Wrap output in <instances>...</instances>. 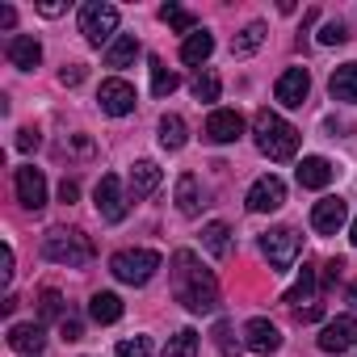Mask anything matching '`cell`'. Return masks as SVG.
<instances>
[{
    "label": "cell",
    "mask_w": 357,
    "mask_h": 357,
    "mask_svg": "<svg viewBox=\"0 0 357 357\" xmlns=\"http://www.w3.org/2000/svg\"><path fill=\"white\" fill-rule=\"evenodd\" d=\"M172 298L181 303L190 315L219 311V282L198 261V252H190V248H176L172 252Z\"/></svg>",
    "instance_id": "1"
},
{
    "label": "cell",
    "mask_w": 357,
    "mask_h": 357,
    "mask_svg": "<svg viewBox=\"0 0 357 357\" xmlns=\"http://www.w3.org/2000/svg\"><path fill=\"white\" fill-rule=\"evenodd\" d=\"M252 139H257L261 155H269V160H278V164L298 155V130H294L282 114H273V109H257V118H252Z\"/></svg>",
    "instance_id": "2"
},
{
    "label": "cell",
    "mask_w": 357,
    "mask_h": 357,
    "mask_svg": "<svg viewBox=\"0 0 357 357\" xmlns=\"http://www.w3.org/2000/svg\"><path fill=\"white\" fill-rule=\"evenodd\" d=\"M43 257L55 261V265H68V269H84L97 257V248L80 227H51L43 236Z\"/></svg>",
    "instance_id": "3"
},
{
    "label": "cell",
    "mask_w": 357,
    "mask_h": 357,
    "mask_svg": "<svg viewBox=\"0 0 357 357\" xmlns=\"http://www.w3.org/2000/svg\"><path fill=\"white\" fill-rule=\"evenodd\" d=\"M160 265H164V261H160L155 248H122V252L109 257V273H114L122 286H147Z\"/></svg>",
    "instance_id": "4"
},
{
    "label": "cell",
    "mask_w": 357,
    "mask_h": 357,
    "mask_svg": "<svg viewBox=\"0 0 357 357\" xmlns=\"http://www.w3.org/2000/svg\"><path fill=\"white\" fill-rule=\"evenodd\" d=\"M80 34L89 47H109L118 38V9L109 0H89L80 5Z\"/></svg>",
    "instance_id": "5"
},
{
    "label": "cell",
    "mask_w": 357,
    "mask_h": 357,
    "mask_svg": "<svg viewBox=\"0 0 357 357\" xmlns=\"http://www.w3.org/2000/svg\"><path fill=\"white\" fill-rule=\"evenodd\" d=\"M93 202H97V215H101V223H122L126 219V211H130V202H126V190H122V181L114 172H105L101 181H97V190H93Z\"/></svg>",
    "instance_id": "6"
},
{
    "label": "cell",
    "mask_w": 357,
    "mask_h": 357,
    "mask_svg": "<svg viewBox=\"0 0 357 357\" xmlns=\"http://www.w3.org/2000/svg\"><path fill=\"white\" fill-rule=\"evenodd\" d=\"M248 211L252 215H273V211H282V202H286V185H282V176L278 172H265V176H257V181L248 185Z\"/></svg>",
    "instance_id": "7"
},
{
    "label": "cell",
    "mask_w": 357,
    "mask_h": 357,
    "mask_svg": "<svg viewBox=\"0 0 357 357\" xmlns=\"http://www.w3.org/2000/svg\"><path fill=\"white\" fill-rule=\"evenodd\" d=\"M261 252H265V261H269L278 273H286V269L298 261V236H294L290 227H273V231L261 236Z\"/></svg>",
    "instance_id": "8"
},
{
    "label": "cell",
    "mask_w": 357,
    "mask_h": 357,
    "mask_svg": "<svg viewBox=\"0 0 357 357\" xmlns=\"http://www.w3.org/2000/svg\"><path fill=\"white\" fill-rule=\"evenodd\" d=\"M135 84H126L122 76H109V80H101V89H97V105H101V114H109V118H126V114H135Z\"/></svg>",
    "instance_id": "9"
},
{
    "label": "cell",
    "mask_w": 357,
    "mask_h": 357,
    "mask_svg": "<svg viewBox=\"0 0 357 357\" xmlns=\"http://www.w3.org/2000/svg\"><path fill=\"white\" fill-rule=\"evenodd\" d=\"M244 349L257 353V357L278 353V349H282V332H278V324L265 319V315H252V319L244 324Z\"/></svg>",
    "instance_id": "10"
},
{
    "label": "cell",
    "mask_w": 357,
    "mask_h": 357,
    "mask_svg": "<svg viewBox=\"0 0 357 357\" xmlns=\"http://www.w3.org/2000/svg\"><path fill=\"white\" fill-rule=\"evenodd\" d=\"M13 185H17V202L26 211H43L47 206V176L34 168V164H22L13 172Z\"/></svg>",
    "instance_id": "11"
},
{
    "label": "cell",
    "mask_w": 357,
    "mask_h": 357,
    "mask_svg": "<svg viewBox=\"0 0 357 357\" xmlns=\"http://www.w3.org/2000/svg\"><path fill=\"white\" fill-rule=\"evenodd\" d=\"M344 223H349V202H344V198L328 194V198H319V202L311 206V227H315L319 236H336Z\"/></svg>",
    "instance_id": "12"
},
{
    "label": "cell",
    "mask_w": 357,
    "mask_h": 357,
    "mask_svg": "<svg viewBox=\"0 0 357 357\" xmlns=\"http://www.w3.org/2000/svg\"><path fill=\"white\" fill-rule=\"evenodd\" d=\"M307 93H311V76H307V68H286V72L278 76V84H273V97H278L286 109H298V105L307 101Z\"/></svg>",
    "instance_id": "13"
},
{
    "label": "cell",
    "mask_w": 357,
    "mask_h": 357,
    "mask_svg": "<svg viewBox=\"0 0 357 357\" xmlns=\"http://www.w3.org/2000/svg\"><path fill=\"white\" fill-rule=\"evenodd\" d=\"M349 344H357V315H336L332 324H324V332H319L324 353H344Z\"/></svg>",
    "instance_id": "14"
},
{
    "label": "cell",
    "mask_w": 357,
    "mask_h": 357,
    "mask_svg": "<svg viewBox=\"0 0 357 357\" xmlns=\"http://www.w3.org/2000/svg\"><path fill=\"white\" fill-rule=\"evenodd\" d=\"M240 135H244V118L236 109H215L206 118V139L211 143H236Z\"/></svg>",
    "instance_id": "15"
},
{
    "label": "cell",
    "mask_w": 357,
    "mask_h": 357,
    "mask_svg": "<svg viewBox=\"0 0 357 357\" xmlns=\"http://www.w3.org/2000/svg\"><path fill=\"white\" fill-rule=\"evenodd\" d=\"M43 344H47L43 324L30 319V324H13V328H9V349H13V353H22V357H38Z\"/></svg>",
    "instance_id": "16"
},
{
    "label": "cell",
    "mask_w": 357,
    "mask_h": 357,
    "mask_svg": "<svg viewBox=\"0 0 357 357\" xmlns=\"http://www.w3.org/2000/svg\"><path fill=\"white\" fill-rule=\"evenodd\" d=\"M5 55H9V63L22 68V72H34V68L43 63V47H38V38H30V34H13L9 47H5Z\"/></svg>",
    "instance_id": "17"
},
{
    "label": "cell",
    "mask_w": 357,
    "mask_h": 357,
    "mask_svg": "<svg viewBox=\"0 0 357 357\" xmlns=\"http://www.w3.org/2000/svg\"><path fill=\"white\" fill-rule=\"evenodd\" d=\"M294 172H298V185H303V190H324L332 176H336V168H332L324 155H303Z\"/></svg>",
    "instance_id": "18"
},
{
    "label": "cell",
    "mask_w": 357,
    "mask_h": 357,
    "mask_svg": "<svg viewBox=\"0 0 357 357\" xmlns=\"http://www.w3.org/2000/svg\"><path fill=\"white\" fill-rule=\"evenodd\" d=\"M160 181H164V172H160L155 160H135V164H130V198H147V194H155Z\"/></svg>",
    "instance_id": "19"
},
{
    "label": "cell",
    "mask_w": 357,
    "mask_h": 357,
    "mask_svg": "<svg viewBox=\"0 0 357 357\" xmlns=\"http://www.w3.org/2000/svg\"><path fill=\"white\" fill-rule=\"evenodd\" d=\"M328 93H332V101L357 105V63H340V68L328 76Z\"/></svg>",
    "instance_id": "20"
},
{
    "label": "cell",
    "mask_w": 357,
    "mask_h": 357,
    "mask_svg": "<svg viewBox=\"0 0 357 357\" xmlns=\"http://www.w3.org/2000/svg\"><path fill=\"white\" fill-rule=\"evenodd\" d=\"M176 211H181L185 219H194L202 211V190H198V176L194 172H181L176 176Z\"/></svg>",
    "instance_id": "21"
},
{
    "label": "cell",
    "mask_w": 357,
    "mask_h": 357,
    "mask_svg": "<svg viewBox=\"0 0 357 357\" xmlns=\"http://www.w3.org/2000/svg\"><path fill=\"white\" fill-rule=\"evenodd\" d=\"M185 143H190L185 118H181V114H164V118H160V147H164V151H181Z\"/></svg>",
    "instance_id": "22"
},
{
    "label": "cell",
    "mask_w": 357,
    "mask_h": 357,
    "mask_svg": "<svg viewBox=\"0 0 357 357\" xmlns=\"http://www.w3.org/2000/svg\"><path fill=\"white\" fill-rule=\"evenodd\" d=\"M139 38L135 34H118L109 47H105V68H130L135 59H139Z\"/></svg>",
    "instance_id": "23"
},
{
    "label": "cell",
    "mask_w": 357,
    "mask_h": 357,
    "mask_svg": "<svg viewBox=\"0 0 357 357\" xmlns=\"http://www.w3.org/2000/svg\"><path fill=\"white\" fill-rule=\"evenodd\" d=\"M211 55H215V34H211V30H194V34L181 43V59H185V63H194V68H198V63H206Z\"/></svg>",
    "instance_id": "24"
},
{
    "label": "cell",
    "mask_w": 357,
    "mask_h": 357,
    "mask_svg": "<svg viewBox=\"0 0 357 357\" xmlns=\"http://www.w3.org/2000/svg\"><path fill=\"white\" fill-rule=\"evenodd\" d=\"M89 319H93V324H118V319H122V298L109 294V290L93 294V298H89Z\"/></svg>",
    "instance_id": "25"
},
{
    "label": "cell",
    "mask_w": 357,
    "mask_h": 357,
    "mask_svg": "<svg viewBox=\"0 0 357 357\" xmlns=\"http://www.w3.org/2000/svg\"><path fill=\"white\" fill-rule=\"evenodd\" d=\"M202 248H206L215 261H223V257L231 252V227H227V223H219V219H215V223H206V227H202Z\"/></svg>",
    "instance_id": "26"
},
{
    "label": "cell",
    "mask_w": 357,
    "mask_h": 357,
    "mask_svg": "<svg viewBox=\"0 0 357 357\" xmlns=\"http://www.w3.org/2000/svg\"><path fill=\"white\" fill-rule=\"evenodd\" d=\"M160 22H164V26H172L176 34H185V38L198 30V17H194L190 9H181V5H164V9H160Z\"/></svg>",
    "instance_id": "27"
},
{
    "label": "cell",
    "mask_w": 357,
    "mask_h": 357,
    "mask_svg": "<svg viewBox=\"0 0 357 357\" xmlns=\"http://www.w3.org/2000/svg\"><path fill=\"white\" fill-rule=\"evenodd\" d=\"M261 43H265V22H248V26H244V34L231 43V55H236V59H244V55H252Z\"/></svg>",
    "instance_id": "28"
},
{
    "label": "cell",
    "mask_w": 357,
    "mask_h": 357,
    "mask_svg": "<svg viewBox=\"0 0 357 357\" xmlns=\"http://www.w3.org/2000/svg\"><path fill=\"white\" fill-rule=\"evenodd\" d=\"M164 357H198V332L194 328H181V332L168 340Z\"/></svg>",
    "instance_id": "29"
},
{
    "label": "cell",
    "mask_w": 357,
    "mask_h": 357,
    "mask_svg": "<svg viewBox=\"0 0 357 357\" xmlns=\"http://www.w3.org/2000/svg\"><path fill=\"white\" fill-rule=\"evenodd\" d=\"M190 89H194V97H198V101H219V93H223V80H219V76L206 68V72H198V76H194V84H190Z\"/></svg>",
    "instance_id": "30"
},
{
    "label": "cell",
    "mask_w": 357,
    "mask_h": 357,
    "mask_svg": "<svg viewBox=\"0 0 357 357\" xmlns=\"http://www.w3.org/2000/svg\"><path fill=\"white\" fill-rule=\"evenodd\" d=\"M176 84H181V76H176V72H168L160 59H151V93H155V97H168Z\"/></svg>",
    "instance_id": "31"
},
{
    "label": "cell",
    "mask_w": 357,
    "mask_h": 357,
    "mask_svg": "<svg viewBox=\"0 0 357 357\" xmlns=\"http://www.w3.org/2000/svg\"><path fill=\"white\" fill-rule=\"evenodd\" d=\"M315 286H319V278H315V269H303L298 273V282L290 286V294H286V303H311V294H315Z\"/></svg>",
    "instance_id": "32"
},
{
    "label": "cell",
    "mask_w": 357,
    "mask_h": 357,
    "mask_svg": "<svg viewBox=\"0 0 357 357\" xmlns=\"http://www.w3.org/2000/svg\"><path fill=\"white\" fill-rule=\"evenodd\" d=\"M114 357H151V340L147 336H126L114 344Z\"/></svg>",
    "instance_id": "33"
},
{
    "label": "cell",
    "mask_w": 357,
    "mask_h": 357,
    "mask_svg": "<svg viewBox=\"0 0 357 357\" xmlns=\"http://www.w3.org/2000/svg\"><path fill=\"white\" fill-rule=\"evenodd\" d=\"M211 336H215V344H219V349H223V357H240V344H236V340H231V324H223V319H219V324H215V332H211Z\"/></svg>",
    "instance_id": "34"
},
{
    "label": "cell",
    "mask_w": 357,
    "mask_h": 357,
    "mask_svg": "<svg viewBox=\"0 0 357 357\" xmlns=\"http://www.w3.org/2000/svg\"><path fill=\"white\" fill-rule=\"evenodd\" d=\"M319 43H324V47H340V43H349V30H344V22H324V30H319Z\"/></svg>",
    "instance_id": "35"
},
{
    "label": "cell",
    "mask_w": 357,
    "mask_h": 357,
    "mask_svg": "<svg viewBox=\"0 0 357 357\" xmlns=\"http://www.w3.org/2000/svg\"><path fill=\"white\" fill-rule=\"evenodd\" d=\"M43 319H63V298H59V290H43Z\"/></svg>",
    "instance_id": "36"
},
{
    "label": "cell",
    "mask_w": 357,
    "mask_h": 357,
    "mask_svg": "<svg viewBox=\"0 0 357 357\" xmlns=\"http://www.w3.org/2000/svg\"><path fill=\"white\" fill-rule=\"evenodd\" d=\"M59 336H63V340H80V336H84V324H80L76 315H63V319H59Z\"/></svg>",
    "instance_id": "37"
},
{
    "label": "cell",
    "mask_w": 357,
    "mask_h": 357,
    "mask_svg": "<svg viewBox=\"0 0 357 357\" xmlns=\"http://www.w3.org/2000/svg\"><path fill=\"white\" fill-rule=\"evenodd\" d=\"M0 282H5V286L13 282V248H9V244L0 248Z\"/></svg>",
    "instance_id": "38"
},
{
    "label": "cell",
    "mask_w": 357,
    "mask_h": 357,
    "mask_svg": "<svg viewBox=\"0 0 357 357\" xmlns=\"http://www.w3.org/2000/svg\"><path fill=\"white\" fill-rule=\"evenodd\" d=\"M34 147H38V130H34V126L17 130V151H34Z\"/></svg>",
    "instance_id": "39"
},
{
    "label": "cell",
    "mask_w": 357,
    "mask_h": 357,
    "mask_svg": "<svg viewBox=\"0 0 357 357\" xmlns=\"http://www.w3.org/2000/svg\"><path fill=\"white\" fill-rule=\"evenodd\" d=\"M59 80H63V84H72V89H76V84H80V80H84V68H80V63H72V68H63V72H59Z\"/></svg>",
    "instance_id": "40"
},
{
    "label": "cell",
    "mask_w": 357,
    "mask_h": 357,
    "mask_svg": "<svg viewBox=\"0 0 357 357\" xmlns=\"http://www.w3.org/2000/svg\"><path fill=\"white\" fill-rule=\"evenodd\" d=\"M76 198H80V185L76 181H63L59 185V202H76Z\"/></svg>",
    "instance_id": "41"
},
{
    "label": "cell",
    "mask_w": 357,
    "mask_h": 357,
    "mask_svg": "<svg viewBox=\"0 0 357 357\" xmlns=\"http://www.w3.org/2000/svg\"><path fill=\"white\" fill-rule=\"evenodd\" d=\"M324 269H328V273H324V278H328V282H336V278H340V269H344V261H340V257H336V261H328V265H324Z\"/></svg>",
    "instance_id": "42"
},
{
    "label": "cell",
    "mask_w": 357,
    "mask_h": 357,
    "mask_svg": "<svg viewBox=\"0 0 357 357\" xmlns=\"http://www.w3.org/2000/svg\"><path fill=\"white\" fill-rule=\"evenodd\" d=\"M38 13H43V17H59V13H63V5H55V0H47V5H38Z\"/></svg>",
    "instance_id": "43"
},
{
    "label": "cell",
    "mask_w": 357,
    "mask_h": 357,
    "mask_svg": "<svg viewBox=\"0 0 357 357\" xmlns=\"http://www.w3.org/2000/svg\"><path fill=\"white\" fill-rule=\"evenodd\" d=\"M13 22H17V13L5 5V9H0V26H5V30H13Z\"/></svg>",
    "instance_id": "44"
},
{
    "label": "cell",
    "mask_w": 357,
    "mask_h": 357,
    "mask_svg": "<svg viewBox=\"0 0 357 357\" xmlns=\"http://www.w3.org/2000/svg\"><path fill=\"white\" fill-rule=\"evenodd\" d=\"M349 240H353V248H357V215H353V223H349Z\"/></svg>",
    "instance_id": "45"
},
{
    "label": "cell",
    "mask_w": 357,
    "mask_h": 357,
    "mask_svg": "<svg viewBox=\"0 0 357 357\" xmlns=\"http://www.w3.org/2000/svg\"><path fill=\"white\" fill-rule=\"evenodd\" d=\"M349 303H353V307H357V282H353V286H349Z\"/></svg>",
    "instance_id": "46"
}]
</instances>
